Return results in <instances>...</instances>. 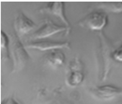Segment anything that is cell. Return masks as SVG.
I'll list each match as a JSON object with an SVG mask.
<instances>
[{
    "instance_id": "obj_1",
    "label": "cell",
    "mask_w": 122,
    "mask_h": 104,
    "mask_svg": "<svg viewBox=\"0 0 122 104\" xmlns=\"http://www.w3.org/2000/svg\"><path fill=\"white\" fill-rule=\"evenodd\" d=\"M100 48L98 51V62H99V73L101 81L105 80L109 72L112 65V44L108 38L102 32L100 33Z\"/></svg>"
},
{
    "instance_id": "obj_12",
    "label": "cell",
    "mask_w": 122,
    "mask_h": 104,
    "mask_svg": "<svg viewBox=\"0 0 122 104\" xmlns=\"http://www.w3.org/2000/svg\"><path fill=\"white\" fill-rule=\"evenodd\" d=\"M8 44H9V39L6 34L4 31H1V51L3 52L7 49Z\"/></svg>"
},
{
    "instance_id": "obj_6",
    "label": "cell",
    "mask_w": 122,
    "mask_h": 104,
    "mask_svg": "<svg viewBox=\"0 0 122 104\" xmlns=\"http://www.w3.org/2000/svg\"><path fill=\"white\" fill-rule=\"evenodd\" d=\"M91 93L92 96L98 100L109 101L122 96V88L105 85L92 89Z\"/></svg>"
},
{
    "instance_id": "obj_13",
    "label": "cell",
    "mask_w": 122,
    "mask_h": 104,
    "mask_svg": "<svg viewBox=\"0 0 122 104\" xmlns=\"http://www.w3.org/2000/svg\"><path fill=\"white\" fill-rule=\"evenodd\" d=\"M112 59L116 60L119 62H122V47L113 51L112 52Z\"/></svg>"
},
{
    "instance_id": "obj_11",
    "label": "cell",
    "mask_w": 122,
    "mask_h": 104,
    "mask_svg": "<svg viewBox=\"0 0 122 104\" xmlns=\"http://www.w3.org/2000/svg\"><path fill=\"white\" fill-rule=\"evenodd\" d=\"M98 7L102 10L112 13H121L122 12V3L121 2H112V3H100Z\"/></svg>"
},
{
    "instance_id": "obj_3",
    "label": "cell",
    "mask_w": 122,
    "mask_h": 104,
    "mask_svg": "<svg viewBox=\"0 0 122 104\" xmlns=\"http://www.w3.org/2000/svg\"><path fill=\"white\" fill-rule=\"evenodd\" d=\"M108 22L107 14L102 10H96L83 18L78 24L80 27L87 28L91 31H101L106 27Z\"/></svg>"
},
{
    "instance_id": "obj_4",
    "label": "cell",
    "mask_w": 122,
    "mask_h": 104,
    "mask_svg": "<svg viewBox=\"0 0 122 104\" xmlns=\"http://www.w3.org/2000/svg\"><path fill=\"white\" fill-rule=\"evenodd\" d=\"M62 32H66V34H69L70 31L65 26H60L52 23L51 20H46L43 24L31 34L30 39L31 41L43 40Z\"/></svg>"
},
{
    "instance_id": "obj_14",
    "label": "cell",
    "mask_w": 122,
    "mask_h": 104,
    "mask_svg": "<svg viewBox=\"0 0 122 104\" xmlns=\"http://www.w3.org/2000/svg\"><path fill=\"white\" fill-rule=\"evenodd\" d=\"M1 104H19V103L13 98H6L2 101Z\"/></svg>"
},
{
    "instance_id": "obj_10",
    "label": "cell",
    "mask_w": 122,
    "mask_h": 104,
    "mask_svg": "<svg viewBox=\"0 0 122 104\" xmlns=\"http://www.w3.org/2000/svg\"><path fill=\"white\" fill-rule=\"evenodd\" d=\"M46 60L47 64L51 67H60L64 63L65 55L60 49L52 50L47 51V54L46 55Z\"/></svg>"
},
{
    "instance_id": "obj_8",
    "label": "cell",
    "mask_w": 122,
    "mask_h": 104,
    "mask_svg": "<svg viewBox=\"0 0 122 104\" xmlns=\"http://www.w3.org/2000/svg\"><path fill=\"white\" fill-rule=\"evenodd\" d=\"M26 47L28 48L39 50L41 51H50L56 49H70V43L68 42H56V41H31L27 43Z\"/></svg>"
},
{
    "instance_id": "obj_7",
    "label": "cell",
    "mask_w": 122,
    "mask_h": 104,
    "mask_svg": "<svg viewBox=\"0 0 122 104\" xmlns=\"http://www.w3.org/2000/svg\"><path fill=\"white\" fill-rule=\"evenodd\" d=\"M36 26L34 22L30 20L22 11H19L15 18L14 27L15 34H17L19 38L29 34L36 27Z\"/></svg>"
},
{
    "instance_id": "obj_5",
    "label": "cell",
    "mask_w": 122,
    "mask_h": 104,
    "mask_svg": "<svg viewBox=\"0 0 122 104\" xmlns=\"http://www.w3.org/2000/svg\"><path fill=\"white\" fill-rule=\"evenodd\" d=\"M84 79L82 71L81 62L78 58H74L70 62L66 74V84L70 87H76L81 84Z\"/></svg>"
},
{
    "instance_id": "obj_15",
    "label": "cell",
    "mask_w": 122,
    "mask_h": 104,
    "mask_svg": "<svg viewBox=\"0 0 122 104\" xmlns=\"http://www.w3.org/2000/svg\"><path fill=\"white\" fill-rule=\"evenodd\" d=\"M121 47H122V46H121Z\"/></svg>"
},
{
    "instance_id": "obj_2",
    "label": "cell",
    "mask_w": 122,
    "mask_h": 104,
    "mask_svg": "<svg viewBox=\"0 0 122 104\" xmlns=\"http://www.w3.org/2000/svg\"><path fill=\"white\" fill-rule=\"evenodd\" d=\"M10 52L13 57V71H21L25 66L29 56L17 34L12 36L10 40Z\"/></svg>"
},
{
    "instance_id": "obj_9",
    "label": "cell",
    "mask_w": 122,
    "mask_h": 104,
    "mask_svg": "<svg viewBox=\"0 0 122 104\" xmlns=\"http://www.w3.org/2000/svg\"><path fill=\"white\" fill-rule=\"evenodd\" d=\"M41 11H45L47 13L52 14V15L60 19L61 21L65 24V27L68 29L69 31H71V26L68 20L65 15L64 10V3L62 2H53V3H48L41 10Z\"/></svg>"
}]
</instances>
